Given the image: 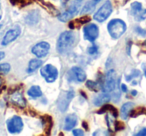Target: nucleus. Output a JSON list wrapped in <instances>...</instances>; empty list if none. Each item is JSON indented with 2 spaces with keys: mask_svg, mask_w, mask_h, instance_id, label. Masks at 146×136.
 Listing matches in <instances>:
<instances>
[{
  "mask_svg": "<svg viewBox=\"0 0 146 136\" xmlns=\"http://www.w3.org/2000/svg\"><path fill=\"white\" fill-rule=\"evenodd\" d=\"M82 2H83V0H73L72 2L70 3L68 8L59 15L58 19L60 21H62V22H67L71 18H73L77 14L78 11H79V8L81 7Z\"/></svg>",
  "mask_w": 146,
  "mask_h": 136,
  "instance_id": "7ed1b4c3",
  "label": "nucleus"
},
{
  "mask_svg": "<svg viewBox=\"0 0 146 136\" xmlns=\"http://www.w3.org/2000/svg\"><path fill=\"white\" fill-rule=\"evenodd\" d=\"M116 88V73L113 69L106 73L105 78L102 83V90L104 92H113Z\"/></svg>",
  "mask_w": 146,
  "mask_h": 136,
  "instance_id": "39448f33",
  "label": "nucleus"
},
{
  "mask_svg": "<svg viewBox=\"0 0 146 136\" xmlns=\"http://www.w3.org/2000/svg\"><path fill=\"white\" fill-rule=\"evenodd\" d=\"M121 90L123 92H127V87H126L125 84H121Z\"/></svg>",
  "mask_w": 146,
  "mask_h": 136,
  "instance_id": "c85d7f7f",
  "label": "nucleus"
},
{
  "mask_svg": "<svg viewBox=\"0 0 146 136\" xmlns=\"http://www.w3.org/2000/svg\"><path fill=\"white\" fill-rule=\"evenodd\" d=\"M100 1H101V0H89V1H88V2H86L85 5L82 7L80 14H81V15H85V14H88V13L92 12V11L95 9L97 3H99Z\"/></svg>",
  "mask_w": 146,
  "mask_h": 136,
  "instance_id": "2eb2a0df",
  "label": "nucleus"
},
{
  "mask_svg": "<svg viewBox=\"0 0 146 136\" xmlns=\"http://www.w3.org/2000/svg\"><path fill=\"white\" fill-rule=\"evenodd\" d=\"M74 97V92L72 90H68V91H65L63 93H61V95L59 96L58 100V108L60 111L64 112L67 110L69 106V103L71 102V100Z\"/></svg>",
  "mask_w": 146,
  "mask_h": 136,
  "instance_id": "f8f14e48",
  "label": "nucleus"
},
{
  "mask_svg": "<svg viewBox=\"0 0 146 136\" xmlns=\"http://www.w3.org/2000/svg\"><path fill=\"white\" fill-rule=\"evenodd\" d=\"M143 46H144V47H145V48H146V41H145V42H144V44H143Z\"/></svg>",
  "mask_w": 146,
  "mask_h": 136,
  "instance_id": "72a5a7b5",
  "label": "nucleus"
},
{
  "mask_svg": "<svg viewBox=\"0 0 146 136\" xmlns=\"http://www.w3.org/2000/svg\"><path fill=\"white\" fill-rule=\"evenodd\" d=\"M1 85H2V81H1V79H0V87H1Z\"/></svg>",
  "mask_w": 146,
  "mask_h": 136,
  "instance_id": "473e14b6",
  "label": "nucleus"
},
{
  "mask_svg": "<svg viewBox=\"0 0 146 136\" xmlns=\"http://www.w3.org/2000/svg\"><path fill=\"white\" fill-rule=\"evenodd\" d=\"M136 136H146V128H142L139 132L135 134Z\"/></svg>",
  "mask_w": 146,
  "mask_h": 136,
  "instance_id": "cd10ccee",
  "label": "nucleus"
},
{
  "mask_svg": "<svg viewBox=\"0 0 146 136\" xmlns=\"http://www.w3.org/2000/svg\"><path fill=\"white\" fill-rule=\"evenodd\" d=\"M10 101L14 105L18 106L19 108H24L26 106V100H25L24 96H23V94L20 91L13 92L10 96Z\"/></svg>",
  "mask_w": 146,
  "mask_h": 136,
  "instance_id": "ddd939ff",
  "label": "nucleus"
},
{
  "mask_svg": "<svg viewBox=\"0 0 146 136\" xmlns=\"http://www.w3.org/2000/svg\"><path fill=\"white\" fill-rule=\"evenodd\" d=\"M0 9H1V3H0Z\"/></svg>",
  "mask_w": 146,
  "mask_h": 136,
  "instance_id": "c9c22d12",
  "label": "nucleus"
},
{
  "mask_svg": "<svg viewBox=\"0 0 146 136\" xmlns=\"http://www.w3.org/2000/svg\"><path fill=\"white\" fill-rule=\"evenodd\" d=\"M11 69V66L9 63H0V74L9 73Z\"/></svg>",
  "mask_w": 146,
  "mask_h": 136,
  "instance_id": "4be33fe9",
  "label": "nucleus"
},
{
  "mask_svg": "<svg viewBox=\"0 0 146 136\" xmlns=\"http://www.w3.org/2000/svg\"><path fill=\"white\" fill-rule=\"evenodd\" d=\"M1 27H2V24H0V29H1Z\"/></svg>",
  "mask_w": 146,
  "mask_h": 136,
  "instance_id": "f704fd0d",
  "label": "nucleus"
},
{
  "mask_svg": "<svg viewBox=\"0 0 146 136\" xmlns=\"http://www.w3.org/2000/svg\"><path fill=\"white\" fill-rule=\"evenodd\" d=\"M130 8H131V13L133 15H135V14H137L139 11L142 10V5H141V3H139V2H132Z\"/></svg>",
  "mask_w": 146,
  "mask_h": 136,
  "instance_id": "412c9836",
  "label": "nucleus"
},
{
  "mask_svg": "<svg viewBox=\"0 0 146 136\" xmlns=\"http://www.w3.org/2000/svg\"><path fill=\"white\" fill-rule=\"evenodd\" d=\"M4 57H5V53L3 51H0V60L4 59Z\"/></svg>",
  "mask_w": 146,
  "mask_h": 136,
  "instance_id": "c756f323",
  "label": "nucleus"
},
{
  "mask_svg": "<svg viewBox=\"0 0 146 136\" xmlns=\"http://www.w3.org/2000/svg\"><path fill=\"white\" fill-rule=\"evenodd\" d=\"M20 33H21L20 26H14L13 28L9 29V30L5 33L4 36H3L2 41H1V45H2V46H6V45L10 44L11 42H13V41H15L18 38Z\"/></svg>",
  "mask_w": 146,
  "mask_h": 136,
  "instance_id": "9d476101",
  "label": "nucleus"
},
{
  "mask_svg": "<svg viewBox=\"0 0 146 136\" xmlns=\"http://www.w3.org/2000/svg\"><path fill=\"white\" fill-rule=\"evenodd\" d=\"M43 62L41 59H31L30 61H29L28 63V67H27V72L28 73H33V72H35L37 69H39L41 66H42Z\"/></svg>",
  "mask_w": 146,
  "mask_h": 136,
  "instance_id": "dca6fc26",
  "label": "nucleus"
},
{
  "mask_svg": "<svg viewBox=\"0 0 146 136\" xmlns=\"http://www.w3.org/2000/svg\"><path fill=\"white\" fill-rule=\"evenodd\" d=\"M7 130H8L9 133L11 134H16L20 133L23 129V120L20 116L14 115L10 118V119L7 120Z\"/></svg>",
  "mask_w": 146,
  "mask_h": 136,
  "instance_id": "423d86ee",
  "label": "nucleus"
},
{
  "mask_svg": "<svg viewBox=\"0 0 146 136\" xmlns=\"http://www.w3.org/2000/svg\"><path fill=\"white\" fill-rule=\"evenodd\" d=\"M83 34L84 38L86 40L90 41V42H94L99 36V28L94 23H90V24H87L86 26H84Z\"/></svg>",
  "mask_w": 146,
  "mask_h": 136,
  "instance_id": "1a4fd4ad",
  "label": "nucleus"
},
{
  "mask_svg": "<svg viewBox=\"0 0 146 136\" xmlns=\"http://www.w3.org/2000/svg\"><path fill=\"white\" fill-rule=\"evenodd\" d=\"M110 99H111V96L109 95V93H108V92H103V93H101L98 97H96L95 99H94V104H95L96 106L104 105V104L107 103Z\"/></svg>",
  "mask_w": 146,
  "mask_h": 136,
  "instance_id": "f3484780",
  "label": "nucleus"
},
{
  "mask_svg": "<svg viewBox=\"0 0 146 136\" xmlns=\"http://www.w3.org/2000/svg\"><path fill=\"white\" fill-rule=\"evenodd\" d=\"M136 93H137V92H136L135 90H133V91H132V94H133V95H136Z\"/></svg>",
  "mask_w": 146,
  "mask_h": 136,
  "instance_id": "7c9ffc66",
  "label": "nucleus"
},
{
  "mask_svg": "<svg viewBox=\"0 0 146 136\" xmlns=\"http://www.w3.org/2000/svg\"><path fill=\"white\" fill-rule=\"evenodd\" d=\"M72 133H73V135H75V136H82V135H84V132L82 131L81 129H74L72 131Z\"/></svg>",
  "mask_w": 146,
  "mask_h": 136,
  "instance_id": "a878e982",
  "label": "nucleus"
},
{
  "mask_svg": "<svg viewBox=\"0 0 146 136\" xmlns=\"http://www.w3.org/2000/svg\"><path fill=\"white\" fill-rule=\"evenodd\" d=\"M40 74L43 78L45 79V81L48 83H52L58 77V70L55 66L51 64H46L43 67H41L40 69Z\"/></svg>",
  "mask_w": 146,
  "mask_h": 136,
  "instance_id": "20e7f679",
  "label": "nucleus"
},
{
  "mask_svg": "<svg viewBox=\"0 0 146 136\" xmlns=\"http://www.w3.org/2000/svg\"><path fill=\"white\" fill-rule=\"evenodd\" d=\"M68 78L71 81H75V82H84L86 80V73L82 68L78 66L72 67L68 72Z\"/></svg>",
  "mask_w": 146,
  "mask_h": 136,
  "instance_id": "9b49d317",
  "label": "nucleus"
},
{
  "mask_svg": "<svg viewBox=\"0 0 146 136\" xmlns=\"http://www.w3.org/2000/svg\"><path fill=\"white\" fill-rule=\"evenodd\" d=\"M1 17H2V16H1V15H0V19H1Z\"/></svg>",
  "mask_w": 146,
  "mask_h": 136,
  "instance_id": "e433bc0d",
  "label": "nucleus"
},
{
  "mask_svg": "<svg viewBox=\"0 0 146 136\" xmlns=\"http://www.w3.org/2000/svg\"><path fill=\"white\" fill-rule=\"evenodd\" d=\"M134 104L132 102H126L121 107V117L122 119L126 120L130 116V111L133 109Z\"/></svg>",
  "mask_w": 146,
  "mask_h": 136,
  "instance_id": "a211bd4d",
  "label": "nucleus"
},
{
  "mask_svg": "<svg viewBox=\"0 0 146 136\" xmlns=\"http://www.w3.org/2000/svg\"><path fill=\"white\" fill-rule=\"evenodd\" d=\"M137 21H141V20H144L146 19V10H141L137 13V14L134 15Z\"/></svg>",
  "mask_w": 146,
  "mask_h": 136,
  "instance_id": "5701e85b",
  "label": "nucleus"
},
{
  "mask_svg": "<svg viewBox=\"0 0 146 136\" xmlns=\"http://www.w3.org/2000/svg\"><path fill=\"white\" fill-rule=\"evenodd\" d=\"M144 75H145V77H146V67H144Z\"/></svg>",
  "mask_w": 146,
  "mask_h": 136,
  "instance_id": "2f4dec72",
  "label": "nucleus"
},
{
  "mask_svg": "<svg viewBox=\"0 0 146 136\" xmlns=\"http://www.w3.org/2000/svg\"><path fill=\"white\" fill-rule=\"evenodd\" d=\"M77 124V117L75 114H69L65 117L64 120V130H72Z\"/></svg>",
  "mask_w": 146,
  "mask_h": 136,
  "instance_id": "4468645a",
  "label": "nucleus"
},
{
  "mask_svg": "<svg viewBox=\"0 0 146 136\" xmlns=\"http://www.w3.org/2000/svg\"><path fill=\"white\" fill-rule=\"evenodd\" d=\"M27 94L31 98H38L42 96V91H41V88L38 85H33L28 89Z\"/></svg>",
  "mask_w": 146,
  "mask_h": 136,
  "instance_id": "6ab92c4d",
  "label": "nucleus"
},
{
  "mask_svg": "<svg viewBox=\"0 0 146 136\" xmlns=\"http://www.w3.org/2000/svg\"><path fill=\"white\" fill-rule=\"evenodd\" d=\"M86 85H87V87L89 88V89H92V90H96V87H97V83H95V82H93V81H87Z\"/></svg>",
  "mask_w": 146,
  "mask_h": 136,
  "instance_id": "393cba45",
  "label": "nucleus"
},
{
  "mask_svg": "<svg viewBox=\"0 0 146 136\" xmlns=\"http://www.w3.org/2000/svg\"><path fill=\"white\" fill-rule=\"evenodd\" d=\"M97 51H98L97 45H92L91 47H89V48H88V53H89V54H91V55L97 53Z\"/></svg>",
  "mask_w": 146,
  "mask_h": 136,
  "instance_id": "b1692460",
  "label": "nucleus"
},
{
  "mask_svg": "<svg viewBox=\"0 0 146 136\" xmlns=\"http://www.w3.org/2000/svg\"><path fill=\"white\" fill-rule=\"evenodd\" d=\"M135 31L137 33H139L140 35H142V36H145L146 35V30H144V29L140 28V27H135Z\"/></svg>",
  "mask_w": 146,
  "mask_h": 136,
  "instance_id": "bb28decb",
  "label": "nucleus"
},
{
  "mask_svg": "<svg viewBox=\"0 0 146 136\" xmlns=\"http://www.w3.org/2000/svg\"><path fill=\"white\" fill-rule=\"evenodd\" d=\"M38 19H39V15L37 12L33 11V12H30L28 15L26 16V19H25V22L29 25H34L38 22Z\"/></svg>",
  "mask_w": 146,
  "mask_h": 136,
  "instance_id": "aec40b11",
  "label": "nucleus"
},
{
  "mask_svg": "<svg viewBox=\"0 0 146 136\" xmlns=\"http://www.w3.org/2000/svg\"><path fill=\"white\" fill-rule=\"evenodd\" d=\"M49 50H50V44L46 41H41L38 42L32 47L31 52L33 55L37 57V58H43L48 54Z\"/></svg>",
  "mask_w": 146,
  "mask_h": 136,
  "instance_id": "6e6552de",
  "label": "nucleus"
},
{
  "mask_svg": "<svg viewBox=\"0 0 146 136\" xmlns=\"http://www.w3.org/2000/svg\"><path fill=\"white\" fill-rule=\"evenodd\" d=\"M112 13V4L110 1H106L94 14L93 18L98 22H104L108 17L110 16V14Z\"/></svg>",
  "mask_w": 146,
  "mask_h": 136,
  "instance_id": "0eeeda50",
  "label": "nucleus"
},
{
  "mask_svg": "<svg viewBox=\"0 0 146 136\" xmlns=\"http://www.w3.org/2000/svg\"><path fill=\"white\" fill-rule=\"evenodd\" d=\"M127 26H126V23L124 22L121 19H112L109 21L107 25V30L109 35L113 39H118L122 36V35L125 33Z\"/></svg>",
  "mask_w": 146,
  "mask_h": 136,
  "instance_id": "f03ea898",
  "label": "nucleus"
},
{
  "mask_svg": "<svg viewBox=\"0 0 146 136\" xmlns=\"http://www.w3.org/2000/svg\"><path fill=\"white\" fill-rule=\"evenodd\" d=\"M77 43V34L73 31H64L58 37L56 44L57 52L59 54H67L69 53Z\"/></svg>",
  "mask_w": 146,
  "mask_h": 136,
  "instance_id": "f257e3e1",
  "label": "nucleus"
}]
</instances>
